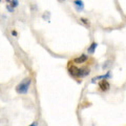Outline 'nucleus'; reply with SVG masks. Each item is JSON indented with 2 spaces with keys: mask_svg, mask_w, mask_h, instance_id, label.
Here are the masks:
<instances>
[{
  "mask_svg": "<svg viewBox=\"0 0 126 126\" xmlns=\"http://www.w3.org/2000/svg\"><path fill=\"white\" fill-rule=\"evenodd\" d=\"M67 69H68V73L70 76L76 79L77 81H81L82 78L88 76L90 73V68L88 65H84V66H82V67H79L78 65L73 63L72 60L68 61Z\"/></svg>",
  "mask_w": 126,
  "mask_h": 126,
  "instance_id": "1",
  "label": "nucleus"
},
{
  "mask_svg": "<svg viewBox=\"0 0 126 126\" xmlns=\"http://www.w3.org/2000/svg\"><path fill=\"white\" fill-rule=\"evenodd\" d=\"M31 83H32V79L30 77H27L24 79V80H22L20 83L16 86V92H17V94H25L27 92H29Z\"/></svg>",
  "mask_w": 126,
  "mask_h": 126,
  "instance_id": "2",
  "label": "nucleus"
},
{
  "mask_svg": "<svg viewBox=\"0 0 126 126\" xmlns=\"http://www.w3.org/2000/svg\"><path fill=\"white\" fill-rule=\"evenodd\" d=\"M88 56L87 55H84V54H82L80 57H78V58H75L73 61V63H75L76 65H79V64H84V63H86V61L88 60Z\"/></svg>",
  "mask_w": 126,
  "mask_h": 126,
  "instance_id": "3",
  "label": "nucleus"
},
{
  "mask_svg": "<svg viewBox=\"0 0 126 126\" xmlns=\"http://www.w3.org/2000/svg\"><path fill=\"white\" fill-rule=\"evenodd\" d=\"M99 88L102 90V92H107V90L110 88V85L108 83L107 80H102L99 83Z\"/></svg>",
  "mask_w": 126,
  "mask_h": 126,
  "instance_id": "4",
  "label": "nucleus"
},
{
  "mask_svg": "<svg viewBox=\"0 0 126 126\" xmlns=\"http://www.w3.org/2000/svg\"><path fill=\"white\" fill-rule=\"evenodd\" d=\"M74 5H75V7H76V10L78 12H82L84 10V2L82 1V0H75Z\"/></svg>",
  "mask_w": 126,
  "mask_h": 126,
  "instance_id": "5",
  "label": "nucleus"
},
{
  "mask_svg": "<svg viewBox=\"0 0 126 126\" xmlns=\"http://www.w3.org/2000/svg\"><path fill=\"white\" fill-rule=\"evenodd\" d=\"M97 46H98V43H97V42H93L92 44H90V46L87 48L88 54H94V49L97 48Z\"/></svg>",
  "mask_w": 126,
  "mask_h": 126,
  "instance_id": "6",
  "label": "nucleus"
},
{
  "mask_svg": "<svg viewBox=\"0 0 126 126\" xmlns=\"http://www.w3.org/2000/svg\"><path fill=\"white\" fill-rule=\"evenodd\" d=\"M18 4H19L18 0H11V6L12 7H17Z\"/></svg>",
  "mask_w": 126,
  "mask_h": 126,
  "instance_id": "7",
  "label": "nucleus"
},
{
  "mask_svg": "<svg viewBox=\"0 0 126 126\" xmlns=\"http://www.w3.org/2000/svg\"><path fill=\"white\" fill-rule=\"evenodd\" d=\"M80 20L83 22V23H85V24H87V25H89V21L87 20L86 18H80Z\"/></svg>",
  "mask_w": 126,
  "mask_h": 126,
  "instance_id": "8",
  "label": "nucleus"
},
{
  "mask_svg": "<svg viewBox=\"0 0 126 126\" xmlns=\"http://www.w3.org/2000/svg\"><path fill=\"white\" fill-rule=\"evenodd\" d=\"M6 10L10 12V13H13L14 12V7H12L11 5H6Z\"/></svg>",
  "mask_w": 126,
  "mask_h": 126,
  "instance_id": "9",
  "label": "nucleus"
},
{
  "mask_svg": "<svg viewBox=\"0 0 126 126\" xmlns=\"http://www.w3.org/2000/svg\"><path fill=\"white\" fill-rule=\"evenodd\" d=\"M12 35L15 36V37H17V32H16L15 30H13V31H12Z\"/></svg>",
  "mask_w": 126,
  "mask_h": 126,
  "instance_id": "10",
  "label": "nucleus"
},
{
  "mask_svg": "<svg viewBox=\"0 0 126 126\" xmlns=\"http://www.w3.org/2000/svg\"><path fill=\"white\" fill-rule=\"evenodd\" d=\"M30 126H37V122H34V123H32Z\"/></svg>",
  "mask_w": 126,
  "mask_h": 126,
  "instance_id": "11",
  "label": "nucleus"
},
{
  "mask_svg": "<svg viewBox=\"0 0 126 126\" xmlns=\"http://www.w3.org/2000/svg\"><path fill=\"white\" fill-rule=\"evenodd\" d=\"M6 1H11V0H6Z\"/></svg>",
  "mask_w": 126,
  "mask_h": 126,
  "instance_id": "12",
  "label": "nucleus"
}]
</instances>
